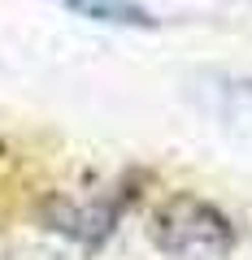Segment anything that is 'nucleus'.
<instances>
[{"mask_svg": "<svg viewBox=\"0 0 252 260\" xmlns=\"http://www.w3.org/2000/svg\"><path fill=\"white\" fill-rule=\"evenodd\" d=\"M152 239H157V247L170 251V256L205 260V256H222V251L231 247L235 234H231V221H226L213 204L183 195V200H170V204L157 213Z\"/></svg>", "mask_w": 252, "mask_h": 260, "instance_id": "1", "label": "nucleus"}, {"mask_svg": "<svg viewBox=\"0 0 252 260\" xmlns=\"http://www.w3.org/2000/svg\"><path fill=\"white\" fill-rule=\"evenodd\" d=\"M52 5H61L87 22H100V26H157V18L135 0H52Z\"/></svg>", "mask_w": 252, "mask_h": 260, "instance_id": "2", "label": "nucleus"}]
</instances>
